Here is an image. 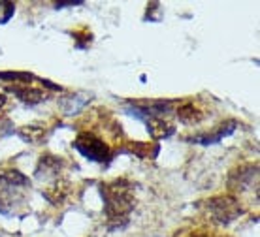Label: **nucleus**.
<instances>
[{"label":"nucleus","mask_w":260,"mask_h":237,"mask_svg":"<svg viewBox=\"0 0 260 237\" xmlns=\"http://www.w3.org/2000/svg\"><path fill=\"white\" fill-rule=\"evenodd\" d=\"M100 194L104 199V215L110 228H123L128 222L130 213L136 207L134 185L126 179L111 181L100 186Z\"/></svg>","instance_id":"f257e3e1"},{"label":"nucleus","mask_w":260,"mask_h":237,"mask_svg":"<svg viewBox=\"0 0 260 237\" xmlns=\"http://www.w3.org/2000/svg\"><path fill=\"white\" fill-rule=\"evenodd\" d=\"M208 211L215 222H221V224H230L232 220H236V218L241 217L245 213L240 201L236 198H232V196H217V198H211L208 201Z\"/></svg>","instance_id":"f03ea898"},{"label":"nucleus","mask_w":260,"mask_h":237,"mask_svg":"<svg viewBox=\"0 0 260 237\" xmlns=\"http://www.w3.org/2000/svg\"><path fill=\"white\" fill-rule=\"evenodd\" d=\"M74 147L91 162H106L110 158V147L100 138H96L94 134H89V132L79 134L74 141Z\"/></svg>","instance_id":"7ed1b4c3"},{"label":"nucleus","mask_w":260,"mask_h":237,"mask_svg":"<svg viewBox=\"0 0 260 237\" xmlns=\"http://www.w3.org/2000/svg\"><path fill=\"white\" fill-rule=\"evenodd\" d=\"M134 113H138L136 117H140V119H143V121H145L149 134L153 136L155 140H164V138H170V136L176 132V124L170 121L168 117L151 115V113H143V111H138V109H134Z\"/></svg>","instance_id":"20e7f679"},{"label":"nucleus","mask_w":260,"mask_h":237,"mask_svg":"<svg viewBox=\"0 0 260 237\" xmlns=\"http://www.w3.org/2000/svg\"><path fill=\"white\" fill-rule=\"evenodd\" d=\"M232 186H236L238 190H245L251 186H258V166H243L238 170V173H234L232 177Z\"/></svg>","instance_id":"39448f33"},{"label":"nucleus","mask_w":260,"mask_h":237,"mask_svg":"<svg viewBox=\"0 0 260 237\" xmlns=\"http://www.w3.org/2000/svg\"><path fill=\"white\" fill-rule=\"evenodd\" d=\"M236 128H238V122H236V121H226V122H222L221 126H217L215 130H211L209 134H202V136H196V138H192V141H196V143H202V145H213V143H219L222 138L230 136Z\"/></svg>","instance_id":"423d86ee"},{"label":"nucleus","mask_w":260,"mask_h":237,"mask_svg":"<svg viewBox=\"0 0 260 237\" xmlns=\"http://www.w3.org/2000/svg\"><path fill=\"white\" fill-rule=\"evenodd\" d=\"M8 90L13 92L21 102L28 104V106H36V104L46 100V92H44V90L28 87V85H13V87H8Z\"/></svg>","instance_id":"0eeeda50"},{"label":"nucleus","mask_w":260,"mask_h":237,"mask_svg":"<svg viewBox=\"0 0 260 237\" xmlns=\"http://www.w3.org/2000/svg\"><path fill=\"white\" fill-rule=\"evenodd\" d=\"M68 194H70V185L62 179H57L49 188H47L46 192H44V196H46V199H49L53 205H59L68 198Z\"/></svg>","instance_id":"6e6552de"},{"label":"nucleus","mask_w":260,"mask_h":237,"mask_svg":"<svg viewBox=\"0 0 260 237\" xmlns=\"http://www.w3.org/2000/svg\"><path fill=\"white\" fill-rule=\"evenodd\" d=\"M176 113H177V119L181 122H185V124H196V122H200L202 119H204V113H202L192 102L179 104V108L176 109Z\"/></svg>","instance_id":"1a4fd4ad"},{"label":"nucleus","mask_w":260,"mask_h":237,"mask_svg":"<svg viewBox=\"0 0 260 237\" xmlns=\"http://www.w3.org/2000/svg\"><path fill=\"white\" fill-rule=\"evenodd\" d=\"M0 186L25 188V186H28V179L17 170H6V172H0Z\"/></svg>","instance_id":"9d476101"},{"label":"nucleus","mask_w":260,"mask_h":237,"mask_svg":"<svg viewBox=\"0 0 260 237\" xmlns=\"http://www.w3.org/2000/svg\"><path fill=\"white\" fill-rule=\"evenodd\" d=\"M19 138L26 143H40L44 140V128L42 126H36V124H30V126H23L19 128Z\"/></svg>","instance_id":"9b49d317"},{"label":"nucleus","mask_w":260,"mask_h":237,"mask_svg":"<svg viewBox=\"0 0 260 237\" xmlns=\"http://www.w3.org/2000/svg\"><path fill=\"white\" fill-rule=\"evenodd\" d=\"M0 79H13V81H32V74H26V72H4L0 74Z\"/></svg>","instance_id":"f8f14e48"},{"label":"nucleus","mask_w":260,"mask_h":237,"mask_svg":"<svg viewBox=\"0 0 260 237\" xmlns=\"http://www.w3.org/2000/svg\"><path fill=\"white\" fill-rule=\"evenodd\" d=\"M6 104H8V100H6V96L4 94H0V111L6 108Z\"/></svg>","instance_id":"ddd939ff"},{"label":"nucleus","mask_w":260,"mask_h":237,"mask_svg":"<svg viewBox=\"0 0 260 237\" xmlns=\"http://www.w3.org/2000/svg\"><path fill=\"white\" fill-rule=\"evenodd\" d=\"M192 237H217L213 233H198V235H192Z\"/></svg>","instance_id":"4468645a"},{"label":"nucleus","mask_w":260,"mask_h":237,"mask_svg":"<svg viewBox=\"0 0 260 237\" xmlns=\"http://www.w3.org/2000/svg\"><path fill=\"white\" fill-rule=\"evenodd\" d=\"M0 237H17V235H10V233H2V231H0Z\"/></svg>","instance_id":"2eb2a0df"}]
</instances>
